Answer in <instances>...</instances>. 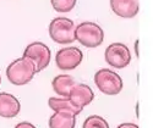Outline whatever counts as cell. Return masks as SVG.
Masks as SVG:
<instances>
[{
	"label": "cell",
	"instance_id": "1",
	"mask_svg": "<svg viewBox=\"0 0 153 128\" xmlns=\"http://www.w3.org/2000/svg\"><path fill=\"white\" fill-rule=\"evenodd\" d=\"M37 73V66L32 59L22 56L15 61H12L6 68L7 79L15 85L27 84L33 79Z\"/></svg>",
	"mask_w": 153,
	"mask_h": 128
},
{
	"label": "cell",
	"instance_id": "2",
	"mask_svg": "<svg viewBox=\"0 0 153 128\" xmlns=\"http://www.w3.org/2000/svg\"><path fill=\"white\" fill-rule=\"evenodd\" d=\"M75 38L86 48H97L104 40V32L94 22H82L76 26Z\"/></svg>",
	"mask_w": 153,
	"mask_h": 128
},
{
	"label": "cell",
	"instance_id": "3",
	"mask_svg": "<svg viewBox=\"0 0 153 128\" xmlns=\"http://www.w3.org/2000/svg\"><path fill=\"white\" fill-rule=\"evenodd\" d=\"M75 28L76 26L72 20L68 17H56L49 24V35L55 43L71 44L76 40Z\"/></svg>",
	"mask_w": 153,
	"mask_h": 128
},
{
	"label": "cell",
	"instance_id": "4",
	"mask_svg": "<svg viewBox=\"0 0 153 128\" xmlns=\"http://www.w3.org/2000/svg\"><path fill=\"white\" fill-rule=\"evenodd\" d=\"M94 83L99 90L107 95H117L123 89L121 77L109 68H102L94 74Z\"/></svg>",
	"mask_w": 153,
	"mask_h": 128
},
{
	"label": "cell",
	"instance_id": "5",
	"mask_svg": "<svg viewBox=\"0 0 153 128\" xmlns=\"http://www.w3.org/2000/svg\"><path fill=\"white\" fill-rule=\"evenodd\" d=\"M105 61L115 68H124L131 62L130 50L123 43H113L105 50Z\"/></svg>",
	"mask_w": 153,
	"mask_h": 128
},
{
	"label": "cell",
	"instance_id": "6",
	"mask_svg": "<svg viewBox=\"0 0 153 128\" xmlns=\"http://www.w3.org/2000/svg\"><path fill=\"white\" fill-rule=\"evenodd\" d=\"M83 60L82 51L76 46H66L60 49L55 55V62L60 70L69 71L77 67Z\"/></svg>",
	"mask_w": 153,
	"mask_h": 128
},
{
	"label": "cell",
	"instance_id": "7",
	"mask_svg": "<svg viewBox=\"0 0 153 128\" xmlns=\"http://www.w3.org/2000/svg\"><path fill=\"white\" fill-rule=\"evenodd\" d=\"M23 56H27L32 59L37 66V72H41L44 70L50 62L52 59V54H50V49L41 42H33L27 48L25 49Z\"/></svg>",
	"mask_w": 153,
	"mask_h": 128
},
{
	"label": "cell",
	"instance_id": "8",
	"mask_svg": "<svg viewBox=\"0 0 153 128\" xmlns=\"http://www.w3.org/2000/svg\"><path fill=\"white\" fill-rule=\"evenodd\" d=\"M68 98L71 99L76 105L85 107L86 105L92 102V100L94 99V93L91 87H88L87 84H75L70 89Z\"/></svg>",
	"mask_w": 153,
	"mask_h": 128
},
{
	"label": "cell",
	"instance_id": "9",
	"mask_svg": "<svg viewBox=\"0 0 153 128\" xmlns=\"http://www.w3.org/2000/svg\"><path fill=\"white\" fill-rule=\"evenodd\" d=\"M110 7L124 18H132L138 12V0H110Z\"/></svg>",
	"mask_w": 153,
	"mask_h": 128
},
{
	"label": "cell",
	"instance_id": "10",
	"mask_svg": "<svg viewBox=\"0 0 153 128\" xmlns=\"http://www.w3.org/2000/svg\"><path fill=\"white\" fill-rule=\"evenodd\" d=\"M21 105L16 96L9 93H0V116L11 118L20 112Z\"/></svg>",
	"mask_w": 153,
	"mask_h": 128
},
{
	"label": "cell",
	"instance_id": "11",
	"mask_svg": "<svg viewBox=\"0 0 153 128\" xmlns=\"http://www.w3.org/2000/svg\"><path fill=\"white\" fill-rule=\"evenodd\" d=\"M76 115L70 111H55L49 118V128H75Z\"/></svg>",
	"mask_w": 153,
	"mask_h": 128
},
{
	"label": "cell",
	"instance_id": "12",
	"mask_svg": "<svg viewBox=\"0 0 153 128\" xmlns=\"http://www.w3.org/2000/svg\"><path fill=\"white\" fill-rule=\"evenodd\" d=\"M48 104H49V107L52 110H54V111L64 110V111H70L74 115H79L83 110V107L76 105L75 102L69 98H62V99H60V98H50L48 100Z\"/></svg>",
	"mask_w": 153,
	"mask_h": 128
},
{
	"label": "cell",
	"instance_id": "13",
	"mask_svg": "<svg viewBox=\"0 0 153 128\" xmlns=\"http://www.w3.org/2000/svg\"><path fill=\"white\" fill-rule=\"evenodd\" d=\"M75 79L72 78L71 76L69 74H59L56 76L55 78L52 82L53 89L54 92L59 95H61L62 98H68L69 93H70V89L75 85Z\"/></svg>",
	"mask_w": 153,
	"mask_h": 128
},
{
	"label": "cell",
	"instance_id": "14",
	"mask_svg": "<svg viewBox=\"0 0 153 128\" xmlns=\"http://www.w3.org/2000/svg\"><path fill=\"white\" fill-rule=\"evenodd\" d=\"M82 128H109V124L103 117L98 116V115H93V116L86 118L82 124Z\"/></svg>",
	"mask_w": 153,
	"mask_h": 128
},
{
	"label": "cell",
	"instance_id": "15",
	"mask_svg": "<svg viewBox=\"0 0 153 128\" xmlns=\"http://www.w3.org/2000/svg\"><path fill=\"white\" fill-rule=\"evenodd\" d=\"M53 5V9L58 12H70L77 0H50Z\"/></svg>",
	"mask_w": 153,
	"mask_h": 128
},
{
	"label": "cell",
	"instance_id": "16",
	"mask_svg": "<svg viewBox=\"0 0 153 128\" xmlns=\"http://www.w3.org/2000/svg\"><path fill=\"white\" fill-rule=\"evenodd\" d=\"M15 128H37L36 126H33L32 123L30 122H21V123H17L15 126Z\"/></svg>",
	"mask_w": 153,
	"mask_h": 128
},
{
	"label": "cell",
	"instance_id": "17",
	"mask_svg": "<svg viewBox=\"0 0 153 128\" xmlns=\"http://www.w3.org/2000/svg\"><path fill=\"white\" fill-rule=\"evenodd\" d=\"M117 128H138V126L135 124V123H129V122H126V123H121V124L118 126Z\"/></svg>",
	"mask_w": 153,
	"mask_h": 128
},
{
	"label": "cell",
	"instance_id": "18",
	"mask_svg": "<svg viewBox=\"0 0 153 128\" xmlns=\"http://www.w3.org/2000/svg\"><path fill=\"white\" fill-rule=\"evenodd\" d=\"M135 51H136V55L138 56V40H136L135 43Z\"/></svg>",
	"mask_w": 153,
	"mask_h": 128
},
{
	"label": "cell",
	"instance_id": "19",
	"mask_svg": "<svg viewBox=\"0 0 153 128\" xmlns=\"http://www.w3.org/2000/svg\"><path fill=\"white\" fill-rule=\"evenodd\" d=\"M0 83H1V76H0Z\"/></svg>",
	"mask_w": 153,
	"mask_h": 128
}]
</instances>
